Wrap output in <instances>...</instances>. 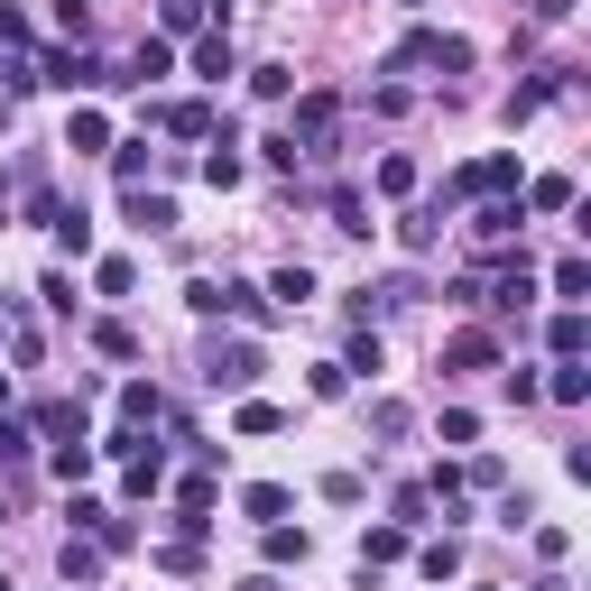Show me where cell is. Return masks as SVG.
Here are the masks:
<instances>
[{
  "mask_svg": "<svg viewBox=\"0 0 591 591\" xmlns=\"http://www.w3.org/2000/svg\"><path fill=\"white\" fill-rule=\"evenodd\" d=\"M186 305H194V315H260V296H250L241 277H194Z\"/></svg>",
  "mask_w": 591,
  "mask_h": 591,
  "instance_id": "1",
  "label": "cell"
},
{
  "mask_svg": "<svg viewBox=\"0 0 591 591\" xmlns=\"http://www.w3.org/2000/svg\"><path fill=\"white\" fill-rule=\"evenodd\" d=\"M203 379H213V389H250V379H260V351H250V342H213Z\"/></svg>",
  "mask_w": 591,
  "mask_h": 591,
  "instance_id": "2",
  "label": "cell"
},
{
  "mask_svg": "<svg viewBox=\"0 0 591 591\" xmlns=\"http://www.w3.org/2000/svg\"><path fill=\"white\" fill-rule=\"evenodd\" d=\"M46 84H65V93H102V84H120V74H102L93 56H74V46H56V56H46Z\"/></svg>",
  "mask_w": 591,
  "mask_h": 591,
  "instance_id": "3",
  "label": "cell"
},
{
  "mask_svg": "<svg viewBox=\"0 0 591 591\" xmlns=\"http://www.w3.org/2000/svg\"><path fill=\"white\" fill-rule=\"evenodd\" d=\"M518 186V158H481V167H462V194H508Z\"/></svg>",
  "mask_w": 591,
  "mask_h": 591,
  "instance_id": "4",
  "label": "cell"
},
{
  "mask_svg": "<svg viewBox=\"0 0 591 591\" xmlns=\"http://www.w3.org/2000/svg\"><path fill=\"white\" fill-rule=\"evenodd\" d=\"M546 342H555V361H582V342H591V324H582V305H563V315L546 324Z\"/></svg>",
  "mask_w": 591,
  "mask_h": 591,
  "instance_id": "5",
  "label": "cell"
},
{
  "mask_svg": "<svg viewBox=\"0 0 591 591\" xmlns=\"http://www.w3.org/2000/svg\"><path fill=\"white\" fill-rule=\"evenodd\" d=\"M120 416H130V425H158V416H167V398L148 389V379H130V389H120Z\"/></svg>",
  "mask_w": 591,
  "mask_h": 591,
  "instance_id": "6",
  "label": "cell"
},
{
  "mask_svg": "<svg viewBox=\"0 0 591 591\" xmlns=\"http://www.w3.org/2000/svg\"><path fill=\"white\" fill-rule=\"evenodd\" d=\"M167 38H139V56H130V84H167Z\"/></svg>",
  "mask_w": 591,
  "mask_h": 591,
  "instance_id": "7",
  "label": "cell"
},
{
  "mask_svg": "<svg viewBox=\"0 0 591 591\" xmlns=\"http://www.w3.org/2000/svg\"><path fill=\"white\" fill-rule=\"evenodd\" d=\"M241 508H250V518H260V527H277V518H287V490H277V481H260V490H241Z\"/></svg>",
  "mask_w": 591,
  "mask_h": 591,
  "instance_id": "8",
  "label": "cell"
},
{
  "mask_svg": "<svg viewBox=\"0 0 591 591\" xmlns=\"http://www.w3.org/2000/svg\"><path fill=\"white\" fill-rule=\"evenodd\" d=\"M444 361H453V370H490V361H499V342H490V333H462Z\"/></svg>",
  "mask_w": 591,
  "mask_h": 591,
  "instance_id": "9",
  "label": "cell"
},
{
  "mask_svg": "<svg viewBox=\"0 0 591 591\" xmlns=\"http://www.w3.org/2000/svg\"><path fill=\"white\" fill-rule=\"evenodd\" d=\"M65 148H112V120H102V112H74V120H65Z\"/></svg>",
  "mask_w": 591,
  "mask_h": 591,
  "instance_id": "10",
  "label": "cell"
},
{
  "mask_svg": "<svg viewBox=\"0 0 591 591\" xmlns=\"http://www.w3.org/2000/svg\"><path fill=\"white\" fill-rule=\"evenodd\" d=\"M231 425H241V434H277V425H287V407H268V398H241V416H231Z\"/></svg>",
  "mask_w": 591,
  "mask_h": 591,
  "instance_id": "11",
  "label": "cell"
},
{
  "mask_svg": "<svg viewBox=\"0 0 591 591\" xmlns=\"http://www.w3.org/2000/svg\"><path fill=\"white\" fill-rule=\"evenodd\" d=\"M416 573H434V582H444V573H462V546H453V536H434V546H416Z\"/></svg>",
  "mask_w": 591,
  "mask_h": 591,
  "instance_id": "12",
  "label": "cell"
},
{
  "mask_svg": "<svg viewBox=\"0 0 591 591\" xmlns=\"http://www.w3.org/2000/svg\"><path fill=\"white\" fill-rule=\"evenodd\" d=\"M194 74H203V84H222V74H231V38H222V29L194 46Z\"/></svg>",
  "mask_w": 591,
  "mask_h": 591,
  "instance_id": "13",
  "label": "cell"
},
{
  "mask_svg": "<svg viewBox=\"0 0 591 591\" xmlns=\"http://www.w3.org/2000/svg\"><path fill=\"white\" fill-rule=\"evenodd\" d=\"M407 555V527H370L361 536V563H398Z\"/></svg>",
  "mask_w": 591,
  "mask_h": 591,
  "instance_id": "14",
  "label": "cell"
},
{
  "mask_svg": "<svg viewBox=\"0 0 591 591\" xmlns=\"http://www.w3.org/2000/svg\"><path fill=\"white\" fill-rule=\"evenodd\" d=\"M158 120H167L176 139H203V130H213V112H203V102H176V112H158Z\"/></svg>",
  "mask_w": 591,
  "mask_h": 591,
  "instance_id": "15",
  "label": "cell"
},
{
  "mask_svg": "<svg viewBox=\"0 0 591 591\" xmlns=\"http://www.w3.org/2000/svg\"><path fill=\"white\" fill-rule=\"evenodd\" d=\"M527 203H536V213H563V203H573V176H536Z\"/></svg>",
  "mask_w": 591,
  "mask_h": 591,
  "instance_id": "16",
  "label": "cell"
},
{
  "mask_svg": "<svg viewBox=\"0 0 591 591\" xmlns=\"http://www.w3.org/2000/svg\"><path fill=\"white\" fill-rule=\"evenodd\" d=\"M582 287H591V260H555V296L582 305Z\"/></svg>",
  "mask_w": 591,
  "mask_h": 591,
  "instance_id": "17",
  "label": "cell"
},
{
  "mask_svg": "<svg viewBox=\"0 0 591 591\" xmlns=\"http://www.w3.org/2000/svg\"><path fill=\"white\" fill-rule=\"evenodd\" d=\"M65 582H102V546H74L65 536Z\"/></svg>",
  "mask_w": 591,
  "mask_h": 591,
  "instance_id": "18",
  "label": "cell"
},
{
  "mask_svg": "<svg viewBox=\"0 0 591 591\" xmlns=\"http://www.w3.org/2000/svg\"><path fill=\"white\" fill-rule=\"evenodd\" d=\"M379 194H416V158H379Z\"/></svg>",
  "mask_w": 591,
  "mask_h": 591,
  "instance_id": "19",
  "label": "cell"
},
{
  "mask_svg": "<svg viewBox=\"0 0 591 591\" xmlns=\"http://www.w3.org/2000/svg\"><path fill=\"white\" fill-rule=\"evenodd\" d=\"M518 222H527V213H518V203H490V213H481L472 231H481V241H508V231H518Z\"/></svg>",
  "mask_w": 591,
  "mask_h": 591,
  "instance_id": "20",
  "label": "cell"
},
{
  "mask_svg": "<svg viewBox=\"0 0 591 591\" xmlns=\"http://www.w3.org/2000/svg\"><path fill=\"white\" fill-rule=\"evenodd\" d=\"M268 296H287V305H305V296H315V268H277V277H268Z\"/></svg>",
  "mask_w": 591,
  "mask_h": 591,
  "instance_id": "21",
  "label": "cell"
},
{
  "mask_svg": "<svg viewBox=\"0 0 591 591\" xmlns=\"http://www.w3.org/2000/svg\"><path fill=\"white\" fill-rule=\"evenodd\" d=\"M555 398H563V407H582V398H591V370H582V361H563V370H555Z\"/></svg>",
  "mask_w": 591,
  "mask_h": 591,
  "instance_id": "22",
  "label": "cell"
},
{
  "mask_svg": "<svg viewBox=\"0 0 591 591\" xmlns=\"http://www.w3.org/2000/svg\"><path fill=\"white\" fill-rule=\"evenodd\" d=\"M268 563H305V527H268Z\"/></svg>",
  "mask_w": 591,
  "mask_h": 591,
  "instance_id": "23",
  "label": "cell"
},
{
  "mask_svg": "<svg viewBox=\"0 0 591 591\" xmlns=\"http://www.w3.org/2000/svg\"><path fill=\"white\" fill-rule=\"evenodd\" d=\"M93 472V444H56V481H84Z\"/></svg>",
  "mask_w": 591,
  "mask_h": 591,
  "instance_id": "24",
  "label": "cell"
},
{
  "mask_svg": "<svg viewBox=\"0 0 591 591\" xmlns=\"http://www.w3.org/2000/svg\"><path fill=\"white\" fill-rule=\"evenodd\" d=\"M0 38H10V46H29V10H10V0H0Z\"/></svg>",
  "mask_w": 591,
  "mask_h": 591,
  "instance_id": "25",
  "label": "cell"
},
{
  "mask_svg": "<svg viewBox=\"0 0 591 591\" xmlns=\"http://www.w3.org/2000/svg\"><path fill=\"white\" fill-rule=\"evenodd\" d=\"M203 19V0H167V29H194Z\"/></svg>",
  "mask_w": 591,
  "mask_h": 591,
  "instance_id": "26",
  "label": "cell"
},
{
  "mask_svg": "<svg viewBox=\"0 0 591 591\" xmlns=\"http://www.w3.org/2000/svg\"><path fill=\"white\" fill-rule=\"evenodd\" d=\"M536 19H573V0H536Z\"/></svg>",
  "mask_w": 591,
  "mask_h": 591,
  "instance_id": "27",
  "label": "cell"
},
{
  "mask_svg": "<svg viewBox=\"0 0 591 591\" xmlns=\"http://www.w3.org/2000/svg\"><path fill=\"white\" fill-rule=\"evenodd\" d=\"M398 10H425V0H398Z\"/></svg>",
  "mask_w": 591,
  "mask_h": 591,
  "instance_id": "28",
  "label": "cell"
}]
</instances>
